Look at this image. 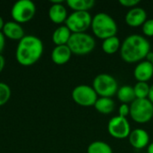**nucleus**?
<instances>
[{
  "instance_id": "obj_14",
  "label": "nucleus",
  "mask_w": 153,
  "mask_h": 153,
  "mask_svg": "<svg viewBox=\"0 0 153 153\" xmlns=\"http://www.w3.org/2000/svg\"><path fill=\"white\" fill-rule=\"evenodd\" d=\"M61 3H52L53 4L50 6L48 10V17L56 24H61L65 22L68 15L67 10L65 6Z\"/></svg>"
},
{
  "instance_id": "obj_5",
  "label": "nucleus",
  "mask_w": 153,
  "mask_h": 153,
  "mask_svg": "<svg viewBox=\"0 0 153 153\" xmlns=\"http://www.w3.org/2000/svg\"><path fill=\"white\" fill-rule=\"evenodd\" d=\"M92 88L98 96L111 98L117 93L119 87L115 77L108 74H100L93 79Z\"/></svg>"
},
{
  "instance_id": "obj_32",
  "label": "nucleus",
  "mask_w": 153,
  "mask_h": 153,
  "mask_svg": "<svg viewBox=\"0 0 153 153\" xmlns=\"http://www.w3.org/2000/svg\"><path fill=\"white\" fill-rule=\"evenodd\" d=\"M4 24H5V22H4V19L0 16V31L3 30V28H4Z\"/></svg>"
},
{
  "instance_id": "obj_22",
  "label": "nucleus",
  "mask_w": 153,
  "mask_h": 153,
  "mask_svg": "<svg viewBox=\"0 0 153 153\" xmlns=\"http://www.w3.org/2000/svg\"><path fill=\"white\" fill-rule=\"evenodd\" d=\"M87 153H113V151L108 143L103 141H95L88 146Z\"/></svg>"
},
{
  "instance_id": "obj_19",
  "label": "nucleus",
  "mask_w": 153,
  "mask_h": 153,
  "mask_svg": "<svg viewBox=\"0 0 153 153\" xmlns=\"http://www.w3.org/2000/svg\"><path fill=\"white\" fill-rule=\"evenodd\" d=\"M117 95V99L124 104H131L136 99L134 87L130 85H123L119 87Z\"/></svg>"
},
{
  "instance_id": "obj_34",
  "label": "nucleus",
  "mask_w": 153,
  "mask_h": 153,
  "mask_svg": "<svg viewBox=\"0 0 153 153\" xmlns=\"http://www.w3.org/2000/svg\"><path fill=\"white\" fill-rule=\"evenodd\" d=\"M152 119H153V118H152Z\"/></svg>"
},
{
  "instance_id": "obj_31",
  "label": "nucleus",
  "mask_w": 153,
  "mask_h": 153,
  "mask_svg": "<svg viewBox=\"0 0 153 153\" xmlns=\"http://www.w3.org/2000/svg\"><path fill=\"white\" fill-rule=\"evenodd\" d=\"M147 152L148 153H153V142L149 143V145L147 146Z\"/></svg>"
},
{
  "instance_id": "obj_8",
  "label": "nucleus",
  "mask_w": 153,
  "mask_h": 153,
  "mask_svg": "<svg viewBox=\"0 0 153 153\" xmlns=\"http://www.w3.org/2000/svg\"><path fill=\"white\" fill-rule=\"evenodd\" d=\"M92 17L89 12H73L65 21V26L72 33L86 32L91 27Z\"/></svg>"
},
{
  "instance_id": "obj_28",
  "label": "nucleus",
  "mask_w": 153,
  "mask_h": 153,
  "mask_svg": "<svg viewBox=\"0 0 153 153\" xmlns=\"http://www.w3.org/2000/svg\"><path fill=\"white\" fill-rule=\"evenodd\" d=\"M5 46V37L2 31H0V54L3 52Z\"/></svg>"
},
{
  "instance_id": "obj_21",
  "label": "nucleus",
  "mask_w": 153,
  "mask_h": 153,
  "mask_svg": "<svg viewBox=\"0 0 153 153\" xmlns=\"http://www.w3.org/2000/svg\"><path fill=\"white\" fill-rule=\"evenodd\" d=\"M67 5L74 12H89L94 4V0H67Z\"/></svg>"
},
{
  "instance_id": "obj_18",
  "label": "nucleus",
  "mask_w": 153,
  "mask_h": 153,
  "mask_svg": "<svg viewBox=\"0 0 153 153\" xmlns=\"http://www.w3.org/2000/svg\"><path fill=\"white\" fill-rule=\"evenodd\" d=\"M116 104L115 101L111 98H105V97H100L96 103L94 104L95 109L103 114V115H108L112 113L115 109Z\"/></svg>"
},
{
  "instance_id": "obj_12",
  "label": "nucleus",
  "mask_w": 153,
  "mask_h": 153,
  "mask_svg": "<svg viewBox=\"0 0 153 153\" xmlns=\"http://www.w3.org/2000/svg\"><path fill=\"white\" fill-rule=\"evenodd\" d=\"M134 76L137 82H148L153 76V65L149 60L139 62L134 69Z\"/></svg>"
},
{
  "instance_id": "obj_16",
  "label": "nucleus",
  "mask_w": 153,
  "mask_h": 153,
  "mask_svg": "<svg viewBox=\"0 0 153 153\" xmlns=\"http://www.w3.org/2000/svg\"><path fill=\"white\" fill-rule=\"evenodd\" d=\"M3 34L5 38L13 40H21L25 35L22 25L16 22H5L3 30Z\"/></svg>"
},
{
  "instance_id": "obj_10",
  "label": "nucleus",
  "mask_w": 153,
  "mask_h": 153,
  "mask_svg": "<svg viewBox=\"0 0 153 153\" xmlns=\"http://www.w3.org/2000/svg\"><path fill=\"white\" fill-rule=\"evenodd\" d=\"M108 131L112 137L122 140L128 138L132 130L127 118L116 116L108 121Z\"/></svg>"
},
{
  "instance_id": "obj_27",
  "label": "nucleus",
  "mask_w": 153,
  "mask_h": 153,
  "mask_svg": "<svg viewBox=\"0 0 153 153\" xmlns=\"http://www.w3.org/2000/svg\"><path fill=\"white\" fill-rule=\"evenodd\" d=\"M119 4H122L123 6L129 7L131 9L137 6V4H140V0H120Z\"/></svg>"
},
{
  "instance_id": "obj_23",
  "label": "nucleus",
  "mask_w": 153,
  "mask_h": 153,
  "mask_svg": "<svg viewBox=\"0 0 153 153\" xmlns=\"http://www.w3.org/2000/svg\"><path fill=\"white\" fill-rule=\"evenodd\" d=\"M134 91L136 99H148L150 85L148 84V82H137L134 86Z\"/></svg>"
},
{
  "instance_id": "obj_6",
  "label": "nucleus",
  "mask_w": 153,
  "mask_h": 153,
  "mask_svg": "<svg viewBox=\"0 0 153 153\" xmlns=\"http://www.w3.org/2000/svg\"><path fill=\"white\" fill-rule=\"evenodd\" d=\"M130 117L138 124H145L153 118V104L148 99H135L130 104Z\"/></svg>"
},
{
  "instance_id": "obj_11",
  "label": "nucleus",
  "mask_w": 153,
  "mask_h": 153,
  "mask_svg": "<svg viewBox=\"0 0 153 153\" xmlns=\"http://www.w3.org/2000/svg\"><path fill=\"white\" fill-rule=\"evenodd\" d=\"M128 140L130 144L137 150L147 147L150 143V135L148 132L142 128H135L131 131Z\"/></svg>"
},
{
  "instance_id": "obj_30",
  "label": "nucleus",
  "mask_w": 153,
  "mask_h": 153,
  "mask_svg": "<svg viewBox=\"0 0 153 153\" xmlns=\"http://www.w3.org/2000/svg\"><path fill=\"white\" fill-rule=\"evenodd\" d=\"M148 100L153 104V84L150 86V92L148 95Z\"/></svg>"
},
{
  "instance_id": "obj_9",
  "label": "nucleus",
  "mask_w": 153,
  "mask_h": 153,
  "mask_svg": "<svg viewBox=\"0 0 153 153\" xmlns=\"http://www.w3.org/2000/svg\"><path fill=\"white\" fill-rule=\"evenodd\" d=\"M72 99L76 104L82 107H91L94 106L99 96L92 86L80 84L74 88L72 91Z\"/></svg>"
},
{
  "instance_id": "obj_13",
  "label": "nucleus",
  "mask_w": 153,
  "mask_h": 153,
  "mask_svg": "<svg viewBox=\"0 0 153 153\" xmlns=\"http://www.w3.org/2000/svg\"><path fill=\"white\" fill-rule=\"evenodd\" d=\"M126 22L131 27H139L147 21V12L142 8L135 6L131 8L126 14Z\"/></svg>"
},
{
  "instance_id": "obj_15",
  "label": "nucleus",
  "mask_w": 153,
  "mask_h": 153,
  "mask_svg": "<svg viewBox=\"0 0 153 153\" xmlns=\"http://www.w3.org/2000/svg\"><path fill=\"white\" fill-rule=\"evenodd\" d=\"M72 51L70 50L67 45L56 46L51 53L52 61L58 65H62L66 64L72 56Z\"/></svg>"
},
{
  "instance_id": "obj_20",
  "label": "nucleus",
  "mask_w": 153,
  "mask_h": 153,
  "mask_svg": "<svg viewBox=\"0 0 153 153\" xmlns=\"http://www.w3.org/2000/svg\"><path fill=\"white\" fill-rule=\"evenodd\" d=\"M121 41L117 36L110 37L103 40L102 42V50L108 55H112L117 53L118 50H120L121 48Z\"/></svg>"
},
{
  "instance_id": "obj_7",
  "label": "nucleus",
  "mask_w": 153,
  "mask_h": 153,
  "mask_svg": "<svg viewBox=\"0 0 153 153\" xmlns=\"http://www.w3.org/2000/svg\"><path fill=\"white\" fill-rule=\"evenodd\" d=\"M36 13V5L30 0H19L13 4L11 9V16L13 22L25 23L30 22Z\"/></svg>"
},
{
  "instance_id": "obj_17",
  "label": "nucleus",
  "mask_w": 153,
  "mask_h": 153,
  "mask_svg": "<svg viewBox=\"0 0 153 153\" xmlns=\"http://www.w3.org/2000/svg\"><path fill=\"white\" fill-rule=\"evenodd\" d=\"M71 35H72L71 30L65 25H61L58 28H56L53 32L52 40L56 46L67 45Z\"/></svg>"
},
{
  "instance_id": "obj_26",
  "label": "nucleus",
  "mask_w": 153,
  "mask_h": 153,
  "mask_svg": "<svg viewBox=\"0 0 153 153\" xmlns=\"http://www.w3.org/2000/svg\"><path fill=\"white\" fill-rule=\"evenodd\" d=\"M118 116L119 117H126L127 116L130 115V106L128 104H124L122 103L120 106H119V108H118Z\"/></svg>"
},
{
  "instance_id": "obj_29",
  "label": "nucleus",
  "mask_w": 153,
  "mask_h": 153,
  "mask_svg": "<svg viewBox=\"0 0 153 153\" xmlns=\"http://www.w3.org/2000/svg\"><path fill=\"white\" fill-rule=\"evenodd\" d=\"M4 65H5V60L4 57L0 54V73L3 71V69L4 68Z\"/></svg>"
},
{
  "instance_id": "obj_2",
  "label": "nucleus",
  "mask_w": 153,
  "mask_h": 153,
  "mask_svg": "<svg viewBox=\"0 0 153 153\" xmlns=\"http://www.w3.org/2000/svg\"><path fill=\"white\" fill-rule=\"evenodd\" d=\"M44 50L42 40L34 35H25L16 48L15 57L17 62L23 66H30L41 57Z\"/></svg>"
},
{
  "instance_id": "obj_33",
  "label": "nucleus",
  "mask_w": 153,
  "mask_h": 153,
  "mask_svg": "<svg viewBox=\"0 0 153 153\" xmlns=\"http://www.w3.org/2000/svg\"><path fill=\"white\" fill-rule=\"evenodd\" d=\"M152 65H153V53H152Z\"/></svg>"
},
{
  "instance_id": "obj_24",
  "label": "nucleus",
  "mask_w": 153,
  "mask_h": 153,
  "mask_svg": "<svg viewBox=\"0 0 153 153\" xmlns=\"http://www.w3.org/2000/svg\"><path fill=\"white\" fill-rule=\"evenodd\" d=\"M10 97H11L10 87L4 82H0V106L6 104L10 100Z\"/></svg>"
},
{
  "instance_id": "obj_25",
  "label": "nucleus",
  "mask_w": 153,
  "mask_h": 153,
  "mask_svg": "<svg viewBox=\"0 0 153 153\" xmlns=\"http://www.w3.org/2000/svg\"><path fill=\"white\" fill-rule=\"evenodd\" d=\"M143 32L146 37H153V19H147L143 24Z\"/></svg>"
},
{
  "instance_id": "obj_1",
  "label": "nucleus",
  "mask_w": 153,
  "mask_h": 153,
  "mask_svg": "<svg viewBox=\"0 0 153 153\" xmlns=\"http://www.w3.org/2000/svg\"><path fill=\"white\" fill-rule=\"evenodd\" d=\"M120 56L126 63H139L144 60L151 52V44L146 37L131 34L121 43Z\"/></svg>"
},
{
  "instance_id": "obj_3",
  "label": "nucleus",
  "mask_w": 153,
  "mask_h": 153,
  "mask_svg": "<svg viewBox=\"0 0 153 153\" xmlns=\"http://www.w3.org/2000/svg\"><path fill=\"white\" fill-rule=\"evenodd\" d=\"M91 28L93 34L101 39L117 36L118 26L112 16L107 13H98L92 17Z\"/></svg>"
},
{
  "instance_id": "obj_4",
  "label": "nucleus",
  "mask_w": 153,
  "mask_h": 153,
  "mask_svg": "<svg viewBox=\"0 0 153 153\" xmlns=\"http://www.w3.org/2000/svg\"><path fill=\"white\" fill-rule=\"evenodd\" d=\"M67 46L73 54L82 56L91 53L95 48L96 41L93 36L87 32L72 33Z\"/></svg>"
}]
</instances>
